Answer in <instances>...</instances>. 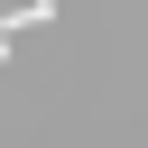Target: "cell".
Here are the masks:
<instances>
[{
  "mask_svg": "<svg viewBox=\"0 0 148 148\" xmlns=\"http://www.w3.org/2000/svg\"><path fill=\"white\" fill-rule=\"evenodd\" d=\"M18 18H28V28H46V18H56V0H0V56H9V28H18Z\"/></svg>",
  "mask_w": 148,
  "mask_h": 148,
  "instance_id": "obj_1",
  "label": "cell"
}]
</instances>
